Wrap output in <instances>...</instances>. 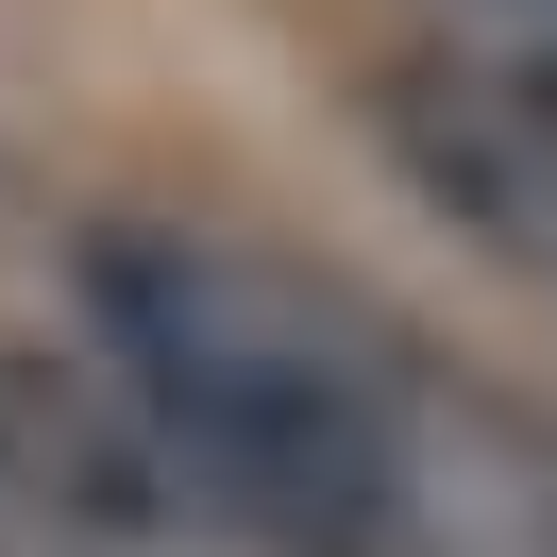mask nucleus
I'll list each match as a JSON object with an SVG mask.
<instances>
[{
    "instance_id": "1",
    "label": "nucleus",
    "mask_w": 557,
    "mask_h": 557,
    "mask_svg": "<svg viewBox=\"0 0 557 557\" xmlns=\"http://www.w3.org/2000/svg\"><path fill=\"white\" fill-rule=\"evenodd\" d=\"M85 321L119 355L152 473L203 490V523L271 557H388L406 541V388L321 305L305 271L237 237H170V220H102L85 237Z\"/></svg>"
},
{
    "instance_id": "2",
    "label": "nucleus",
    "mask_w": 557,
    "mask_h": 557,
    "mask_svg": "<svg viewBox=\"0 0 557 557\" xmlns=\"http://www.w3.org/2000/svg\"><path fill=\"white\" fill-rule=\"evenodd\" d=\"M541 557H557V490H541Z\"/></svg>"
}]
</instances>
